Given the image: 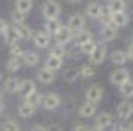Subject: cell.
<instances>
[{"label": "cell", "instance_id": "cell-40", "mask_svg": "<svg viewBox=\"0 0 133 131\" xmlns=\"http://www.w3.org/2000/svg\"><path fill=\"white\" fill-rule=\"evenodd\" d=\"M73 131H90V128H88V127H87V125H76V127H75V128H73Z\"/></svg>", "mask_w": 133, "mask_h": 131}, {"label": "cell", "instance_id": "cell-43", "mask_svg": "<svg viewBox=\"0 0 133 131\" xmlns=\"http://www.w3.org/2000/svg\"><path fill=\"white\" fill-rule=\"evenodd\" d=\"M127 57H129L130 60H133V43L130 45V46H129V51H127Z\"/></svg>", "mask_w": 133, "mask_h": 131}, {"label": "cell", "instance_id": "cell-7", "mask_svg": "<svg viewBox=\"0 0 133 131\" xmlns=\"http://www.w3.org/2000/svg\"><path fill=\"white\" fill-rule=\"evenodd\" d=\"M67 24H69V28L72 30V31H81L82 30V27H84V17L82 15H78V13H75V15H72V17L69 18V21H67Z\"/></svg>", "mask_w": 133, "mask_h": 131}, {"label": "cell", "instance_id": "cell-49", "mask_svg": "<svg viewBox=\"0 0 133 131\" xmlns=\"http://www.w3.org/2000/svg\"><path fill=\"white\" fill-rule=\"evenodd\" d=\"M0 79H2V75H0Z\"/></svg>", "mask_w": 133, "mask_h": 131}, {"label": "cell", "instance_id": "cell-18", "mask_svg": "<svg viewBox=\"0 0 133 131\" xmlns=\"http://www.w3.org/2000/svg\"><path fill=\"white\" fill-rule=\"evenodd\" d=\"M61 27H63V25L60 24V21H58L57 18H55V19H48V23H46V25H45V28H46V31H48V34H55Z\"/></svg>", "mask_w": 133, "mask_h": 131}, {"label": "cell", "instance_id": "cell-34", "mask_svg": "<svg viewBox=\"0 0 133 131\" xmlns=\"http://www.w3.org/2000/svg\"><path fill=\"white\" fill-rule=\"evenodd\" d=\"M79 73H81V76H82V77H91V76H94V75H96V70H94L91 66H84V67L81 69Z\"/></svg>", "mask_w": 133, "mask_h": 131}, {"label": "cell", "instance_id": "cell-3", "mask_svg": "<svg viewBox=\"0 0 133 131\" xmlns=\"http://www.w3.org/2000/svg\"><path fill=\"white\" fill-rule=\"evenodd\" d=\"M54 39L57 42V45H66L67 42L72 39V30L69 27H61L54 34Z\"/></svg>", "mask_w": 133, "mask_h": 131}, {"label": "cell", "instance_id": "cell-29", "mask_svg": "<svg viewBox=\"0 0 133 131\" xmlns=\"http://www.w3.org/2000/svg\"><path fill=\"white\" fill-rule=\"evenodd\" d=\"M18 83L19 82L15 77H9L5 82V89H6L8 92H15V91H18Z\"/></svg>", "mask_w": 133, "mask_h": 131}, {"label": "cell", "instance_id": "cell-26", "mask_svg": "<svg viewBox=\"0 0 133 131\" xmlns=\"http://www.w3.org/2000/svg\"><path fill=\"white\" fill-rule=\"evenodd\" d=\"M120 89H121V94L124 95V97H127V98L133 97V82L132 81H126L120 86Z\"/></svg>", "mask_w": 133, "mask_h": 131}, {"label": "cell", "instance_id": "cell-36", "mask_svg": "<svg viewBox=\"0 0 133 131\" xmlns=\"http://www.w3.org/2000/svg\"><path fill=\"white\" fill-rule=\"evenodd\" d=\"M51 55L52 57H57V58H63V55H64V48H63V45H57L55 48H52Z\"/></svg>", "mask_w": 133, "mask_h": 131}, {"label": "cell", "instance_id": "cell-14", "mask_svg": "<svg viewBox=\"0 0 133 131\" xmlns=\"http://www.w3.org/2000/svg\"><path fill=\"white\" fill-rule=\"evenodd\" d=\"M35 45L37 48H46L49 45V34L48 33H43V31H39L35 36Z\"/></svg>", "mask_w": 133, "mask_h": 131}, {"label": "cell", "instance_id": "cell-6", "mask_svg": "<svg viewBox=\"0 0 133 131\" xmlns=\"http://www.w3.org/2000/svg\"><path fill=\"white\" fill-rule=\"evenodd\" d=\"M58 104H60V97L57 94H46L45 97H42V106L48 110L58 107Z\"/></svg>", "mask_w": 133, "mask_h": 131}, {"label": "cell", "instance_id": "cell-12", "mask_svg": "<svg viewBox=\"0 0 133 131\" xmlns=\"http://www.w3.org/2000/svg\"><path fill=\"white\" fill-rule=\"evenodd\" d=\"M115 36H117V28H115V25L112 23L111 24H106L105 27H103L102 30V37H103V40H112V39H115Z\"/></svg>", "mask_w": 133, "mask_h": 131}, {"label": "cell", "instance_id": "cell-47", "mask_svg": "<svg viewBox=\"0 0 133 131\" xmlns=\"http://www.w3.org/2000/svg\"><path fill=\"white\" fill-rule=\"evenodd\" d=\"M70 2H81V0H70Z\"/></svg>", "mask_w": 133, "mask_h": 131}, {"label": "cell", "instance_id": "cell-22", "mask_svg": "<svg viewBox=\"0 0 133 131\" xmlns=\"http://www.w3.org/2000/svg\"><path fill=\"white\" fill-rule=\"evenodd\" d=\"M108 9L111 11V13H118V12L124 11V0H111Z\"/></svg>", "mask_w": 133, "mask_h": 131}, {"label": "cell", "instance_id": "cell-28", "mask_svg": "<svg viewBox=\"0 0 133 131\" xmlns=\"http://www.w3.org/2000/svg\"><path fill=\"white\" fill-rule=\"evenodd\" d=\"M31 6H33L31 0H18L17 2V11L23 12V13H27L31 9Z\"/></svg>", "mask_w": 133, "mask_h": 131}, {"label": "cell", "instance_id": "cell-16", "mask_svg": "<svg viewBox=\"0 0 133 131\" xmlns=\"http://www.w3.org/2000/svg\"><path fill=\"white\" fill-rule=\"evenodd\" d=\"M111 122H112V116H111L108 112H102L100 115H97V118H96L97 127H100V128H105V127L111 125Z\"/></svg>", "mask_w": 133, "mask_h": 131}, {"label": "cell", "instance_id": "cell-8", "mask_svg": "<svg viewBox=\"0 0 133 131\" xmlns=\"http://www.w3.org/2000/svg\"><path fill=\"white\" fill-rule=\"evenodd\" d=\"M36 91V86H35V82L33 81H21L18 83V92L21 95H24V97H29L31 92H35Z\"/></svg>", "mask_w": 133, "mask_h": 131}, {"label": "cell", "instance_id": "cell-45", "mask_svg": "<svg viewBox=\"0 0 133 131\" xmlns=\"http://www.w3.org/2000/svg\"><path fill=\"white\" fill-rule=\"evenodd\" d=\"M90 131H103V128H100V127H94V128H90Z\"/></svg>", "mask_w": 133, "mask_h": 131}, {"label": "cell", "instance_id": "cell-39", "mask_svg": "<svg viewBox=\"0 0 133 131\" xmlns=\"http://www.w3.org/2000/svg\"><path fill=\"white\" fill-rule=\"evenodd\" d=\"M46 131H63V130H61V127L58 124H51L48 128H46Z\"/></svg>", "mask_w": 133, "mask_h": 131}, {"label": "cell", "instance_id": "cell-20", "mask_svg": "<svg viewBox=\"0 0 133 131\" xmlns=\"http://www.w3.org/2000/svg\"><path fill=\"white\" fill-rule=\"evenodd\" d=\"M111 61H112L114 64L121 66V64H124V63L127 61V55L123 52V51H115V52L111 54Z\"/></svg>", "mask_w": 133, "mask_h": 131}, {"label": "cell", "instance_id": "cell-38", "mask_svg": "<svg viewBox=\"0 0 133 131\" xmlns=\"http://www.w3.org/2000/svg\"><path fill=\"white\" fill-rule=\"evenodd\" d=\"M3 131H19V128L14 121H6L3 125Z\"/></svg>", "mask_w": 133, "mask_h": 131}, {"label": "cell", "instance_id": "cell-17", "mask_svg": "<svg viewBox=\"0 0 133 131\" xmlns=\"http://www.w3.org/2000/svg\"><path fill=\"white\" fill-rule=\"evenodd\" d=\"M112 24H114L115 27H124L127 24V15L124 12L112 13Z\"/></svg>", "mask_w": 133, "mask_h": 131}, {"label": "cell", "instance_id": "cell-19", "mask_svg": "<svg viewBox=\"0 0 133 131\" xmlns=\"http://www.w3.org/2000/svg\"><path fill=\"white\" fill-rule=\"evenodd\" d=\"M15 28H17V33H18L19 39H29V37H31V28L29 25H25V24H18Z\"/></svg>", "mask_w": 133, "mask_h": 131}, {"label": "cell", "instance_id": "cell-41", "mask_svg": "<svg viewBox=\"0 0 133 131\" xmlns=\"http://www.w3.org/2000/svg\"><path fill=\"white\" fill-rule=\"evenodd\" d=\"M8 28V24L3 21V19H0V33H5V30Z\"/></svg>", "mask_w": 133, "mask_h": 131}, {"label": "cell", "instance_id": "cell-5", "mask_svg": "<svg viewBox=\"0 0 133 131\" xmlns=\"http://www.w3.org/2000/svg\"><path fill=\"white\" fill-rule=\"evenodd\" d=\"M117 113H118L120 119H129L133 113V104L130 101H123L117 107Z\"/></svg>", "mask_w": 133, "mask_h": 131}, {"label": "cell", "instance_id": "cell-15", "mask_svg": "<svg viewBox=\"0 0 133 131\" xmlns=\"http://www.w3.org/2000/svg\"><path fill=\"white\" fill-rule=\"evenodd\" d=\"M79 113H81V116H84V118H90V116H93V115L96 113V104H94V103H90V101L85 103V104L81 106Z\"/></svg>", "mask_w": 133, "mask_h": 131}, {"label": "cell", "instance_id": "cell-27", "mask_svg": "<svg viewBox=\"0 0 133 131\" xmlns=\"http://www.w3.org/2000/svg\"><path fill=\"white\" fill-rule=\"evenodd\" d=\"M88 40H91V33L88 30H81V31L76 33V43L78 45H82V43H85Z\"/></svg>", "mask_w": 133, "mask_h": 131}, {"label": "cell", "instance_id": "cell-1", "mask_svg": "<svg viewBox=\"0 0 133 131\" xmlns=\"http://www.w3.org/2000/svg\"><path fill=\"white\" fill-rule=\"evenodd\" d=\"M42 12L48 19H55L60 15V5L57 2H54V0H48V2L43 3Z\"/></svg>", "mask_w": 133, "mask_h": 131}, {"label": "cell", "instance_id": "cell-31", "mask_svg": "<svg viewBox=\"0 0 133 131\" xmlns=\"http://www.w3.org/2000/svg\"><path fill=\"white\" fill-rule=\"evenodd\" d=\"M79 46H81V52L88 54V55H90V54L93 52L94 49H96L97 45H96L93 40H88V42H85V43H82V45H79Z\"/></svg>", "mask_w": 133, "mask_h": 131}, {"label": "cell", "instance_id": "cell-10", "mask_svg": "<svg viewBox=\"0 0 133 131\" xmlns=\"http://www.w3.org/2000/svg\"><path fill=\"white\" fill-rule=\"evenodd\" d=\"M3 34H5V42H6L8 45H11V46L15 45L17 40L19 39V36H18V33H17V28H15V27H9V25H8V28L5 30Z\"/></svg>", "mask_w": 133, "mask_h": 131}, {"label": "cell", "instance_id": "cell-2", "mask_svg": "<svg viewBox=\"0 0 133 131\" xmlns=\"http://www.w3.org/2000/svg\"><path fill=\"white\" fill-rule=\"evenodd\" d=\"M126 81H129V71L126 69H117V70H114L111 73V82L114 85L121 86Z\"/></svg>", "mask_w": 133, "mask_h": 131}, {"label": "cell", "instance_id": "cell-35", "mask_svg": "<svg viewBox=\"0 0 133 131\" xmlns=\"http://www.w3.org/2000/svg\"><path fill=\"white\" fill-rule=\"evenodd\" d=\"M11 54H12L14 58H21V57H24V51H23V48L18 46V45H12Z\"/></svg>", "mask_w": 133, "mask_h": 131}, {"label": "cell", "instance_id": "cell-42", "mask_svg": "<svg viewBox=\"0 0 133 131\" xmlns=\"http://www.w3.org/2000/svg\"><path fill=\"white\" fill-rule=\"evenodd\" d=\"M112 131H126V128H124V125L117 124V125H114V128H112Z\"/></svg>", "mask_w": 133, "mask_h": 131}, {"label": "cell", "instance_id": "cell-48", "mask_svg": "<svg viewBox=\"0 0 133 131\" xmlns=\"http://www.w3.org/2000/svg\"><path fill=\"white\" fill-rule=\"evenodd\" d=\"M0 106H2V98H0Z\"/></svg>", "mask_w": 133, "mask_h": 131}, {"label": "cell", "instance_id": "cell-23", "mask_svg": "<svg viewBox=\"0 0 133 131\" xmlns=\"http://www.w3.org/2000/svg\"><path fill=\"white\" fill-rule=\"evenodd\" d=\"M79 71L76 69H73V67H69L66 70L63 71V79L66 81V82H73V81H76V77H78Z\"/></svg>", "mask_w": 133, "mask_h": 131}, {"label": "cell", "instance_id": "cell-4", "mask_svg": "<svg viewBox=\"0 0 133 131\" xmlns=\"http://www.w3.org/2000/svg\"><path fill=\"white\" fill-rule=\"evenodd\" d=\"M103 95V89L99 86V85H93L90 88L87 89V92H85V97H87V100L90 101V103H94L96 104L97 101H100Z\"/></svg>", "mask_w": 133, "mask_h": 131}, {"label": "cell", "instance_id": "cell-13", "mask_svg": "<svg viewBox=\"0 0 133 131\" xmlns=\"http://www.w3.org/2000/svg\"><path fill=\"white\" fill-rule=\"evenodd\" d=\"M35 110H36V107L33 106V104H30V103H23L21 106L18 107V113L21 118H30L31 115L35 113Z\"/></svg>", "mask_w": 133, "mask_h": 131}, {"label": "cell", "instance_id": "cell-44", "mask_svg": "<svg viewBox=\"0 0 133 131\" xmlns=\"http://www.w3.org/2000/svg\"><path fill=\"white\" fill-rule=\"evenodd\" d=\"M31 131H46V128H45V127H42V125H35Z\"/></svg>", "mask_w": 133, "mask_h": 131}, {"label": "cell", "instance_id": "cell-24", "mask_svg": "<svg viewBox=\"0 0 133 131\" xmlns=\"http://www.w3.org/2000/svg\"><path fill=\"white\" fill-rule=\"evenodd\" d=\"M100 9H102V6L99 5V3H90V5L87 6V15L90 18H99Z\"/></svg>", "mask_w": 133, "mask_h": 131}, {"label": "cell", "instance_id": "cell-32", "mask_svg": "<svg viewBox=\"0 0 133 131\" xmlns=\"http://www.w3.org/2000/svg\"><path fill=\"white\" fill-rule=\"evenodd\" d=\"M25 98H27V103H30V104H33V106H36L37 103H41V101H42L41 94L36 92V91H35V92H31V94L29 95V97H25Z\"/></svg>", "mask_w": 133, "mask_h": 131}, {"label": "cell", "instance_id": "cell-25", "mask_svg": "<svg viewBox=\"0 0 133 131\" xmlns=\"http://www.w3.org/2000/svg\"><path fill=\"white\" fill-rule=\"evenodd\" d=\"M37 63H39V57H37V54H35V52L24 54V64L25 66L33 67V66H36Z\"/></svg>", "mask_w": 133, "mask_h": 131}, {"label": "cell", "instance_id": "cell-9", "mask_svg": "<svg viewBox=\"0 0 133 131\" xmlns=\"http://www.w3.org/2000/svg\"><path fill=\"white\" fill-rule=\"evenodd\" d=\"M105 57H106V49H105V46H96V49L90 54V58H91V61H93L94 64L103 63Z\"/></svg>", "mask_w": 133, "mask_h": 131}, {"label": "cell", "instance_id": "cell-33", "mask_svg": "<svg viewBox=\"0 0 133 131\" xmlns=\"http://www.w3.org/2000/svg\"><path fill=\"white\" fill-rule=\"evenodd\" d=\"M19 67H21V60L19 58L9 60V63H8V70L9 71H17Z\"/></svg>", "mask_w": 133, "mask_h": 131}, {"label": "cell", "instance_id": "cell-37", "mask_svg": "<svg viewBox=\"0 0 133 131\" xmlns=\"http://www.w3.org/2000/svg\"><path fill=\"white\" fill-rule=\"evenodd\" d=\"M25 15L27 13H23V12H19V11H15L14 12V15H12V18H14V21L17 24H23L25 21Z\"/></svg>", "mask_w": 133, "mask_h": 131}, {"label": "cell", "instance_id": "cell-21", "mask_svg": "<svg viewBox=\"0 0 133 131\" xmlns=\"http://www.w3.org/2000/svg\"><path fill=\"white\" fill-rule=\"evenodd\" d=\"M45 67L49 69V70H58L61 67V58H57V57H52V55H49V58L46 60V63H45Z\"/></svg>", "mask_w": 133, "mask_h": 131}, {"label": "cell", "instance_id": "cell-11", "mask_svg": "<svg viewBox=\"0 0 133 131\" xmlns=\"http://www.w3.org/2000/svg\"><path fill=\"white\" fill-rule=\"evenodd\" d=\"M54 71L52 70H49V69H42V70L37 73V79L41 81L42 83H45V85H48V83H51L52 81H54Z\"/></svg>", "mask_w": 133, "mask_h": 131}, {"label": "cell", "instance_id": "cell-46", "mask_svg": "<svg viewBox=\"0 0 133 131\" xmlns=\"http://www.w3.org/2000/svg\"><path fill=\"white\" fill-rule=\"evenodd\" d=\"M126 131H133V122H132V124H129L126 127Z\"/></svg>", "mask_w": 133, "mask_h": 131}, {"label": "cell", "instance_id": "cell-30", "mask_svg": "<svg viewBox=\"0 0 133 131\" xmlns=\"http://www.w3.org/2000/svg\"><path fill=\"white\" fill-rule=\"evenodd\" d=\"M99 18H100L105 24H111V23H112V13H111V11H109L108 8H103V6H102Z\"/></svg>", "mask_w": 133, "mask_h": 131}]
</instances>
